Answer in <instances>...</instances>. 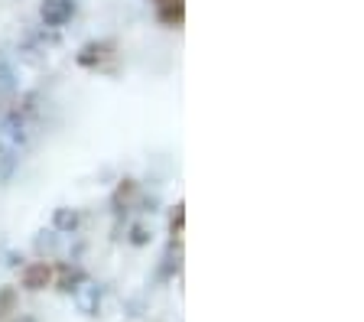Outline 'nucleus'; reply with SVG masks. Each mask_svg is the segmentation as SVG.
I'll list each match as a JSON object with an SVG mask.
<instances>
[{"instance_id":"1","label":"nucleus","mask_w":364,"mask_h":322,"mask_svg":"<svg viewBox=\"0 0 364 322\" xmlns=\"http://www.w3.org/2000/svg\"><path fill=\"white\" fill-rule=\"evenodd\" d=\"M75 14V0H46L43 4V23L46 26H65Z\"/></svg>"},{"instance_id":"2","label":"nucleus","mask_w":364,"mask_h":322,"mask_svg":"<svg viewBox=\"0 0 364 322\" xmlns=\"http://www.w3.org/2000/svg\"><path fill=\"white\" fill-rule=\"evenodd\" d=\"M68 290L75 293V303H78V309H82V313H95V309H98L101 293H98V286L91 284V280H82L78 286H68Z\"/></svg>"},{"instance_id":"6","label":"nucleus","mask_w":364,"mask_h":322,"mask_svg":"<svg viewBox=\"0 0 364 322\" xmlns=\"http://www.w3.org/2000/svg\"><path fill=\"white\" fill-rule=\"evenodd\" d=\"M146 238H150V235H146V228H140V225H136L134 238H130V241H134V245H146Z\"/></svg>"},{"instance_id":"3","label":"nucleus","mask_w":364,"mask_h":322,"mask_svg":"<svg viewBox=\"0 0 364 322\" xmlns=\"http://www.w3.org/2000/svg\"><path fill=\"white\" fill-rule=\"evenodd\" d=\"M49 280H53V270L46 267V261H43V264H33V267H26V274H23V284L30 286V290H43Z\"/></svg>"},{"instance_id":"5","label":"nucleus","mask_w":364,"mask_h":322,"mask_svg":"<svg viewBox=\"0 0 364 322\" xmlns=\"http://www.w3.org/2000/svg\"><path fill=\"white\" fill-rule=\"evenodd\" d=\"M0 88H14V78H10L7 65H0Z\"/></svg>"},{"instance_id":"4","label":"nucleus","mask_w":364,"mask_h":322,"mask_svg":"<svg viewBox=\"0 0 364 322\" xmlns=\"http://www.w3.org/2000/svg\"><path fill=\"white\" fill-rule=\"evenodd\" d=\"M55 228L59 231H75L78 228V212H72V208H59V212H55Z\"/></svg>"}]
</instances>
